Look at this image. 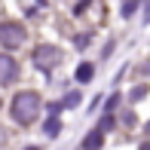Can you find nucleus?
Instances as JSON below:
<instances>
[{
  "label": "nucleus",
  "mask_w": 150,
  "mask_h": 150,
  "mask_svg": "<svg viewBox=\"0 0 150 150\" xmlns=\"http://www.w3.org/2000/svg\"><path fill=\"white\" fill-rule=\"evenodd\" d=\"M16 74H18V64H16L9 55H0V83H9V80H16Z\"/></svg>",
  "instance_id": "3"
},
{
  "label": "nucleus",
  "mask_w": 150,
  "mask_h": 150,
  "mask_svg": "<svg viewBox=\"0 0 150 150\" xmlns=\"http://www.w3.org/2000/svg\"><path fill=\"white\" fill-rule=\"evenodd\" d=\"M28 150H40V147H28Z\"/></svg>",
  "instance_id": "8"
},
{
  "label": "nucleus",
  "mask_w": 150,
  "mask_h": 150,
  "mask_svg": "<svg viewBox=\"0 0 150 150\" xmlns=\"http://www.w3.org/2000/svg\"><path fill=\"white\" fill-rule=\"evenodd\" d=\"M37 117H40V95L37 92H18L12 98V120L22 122V126H31Z\"/></svg>",
  "instance_id": "1"
},
{
  "label": "nucleus",
  "mask_w": 150,
  "mask_h": 150,
  "mask_svg": "<svg viewBox=\"0 0 150 150\" xmlns=\"http://www.w3.org/2000/svg\"><path fill=\"white\" fill-rule=\"evenodd\" d=\"M77 80H80V83L92 80V64H83V67H77Z\"/></svg>",
  "instance_id": "6"
},
{
  "label": "nucleus",
  "mask_w": 150,
  "mask_h": 150,
  "mask_svg": "<svg viewBox=\"0 0 150 150\" xmlns=\"http://www.w3.org/2000/svg\"><path fill=\"white\" fill-rule=\"evenodd\" d=\"M101 144H104V135L101 132H89V138L83 141V150H101Z\"/></svg>",
  "instance_id": "4"
},
{
  "label": "nucleus",
  "mask_w": 150,
  "mask_h": 150,
  "mask_svg": "<svg viewBox=\"0 0 150 150\" xmlns=\"http://www.w3.org/2000/svg\"><path fill=\"white\" fill-rule=\"evenodd\" d=\"M0 40H3L6 46H18V43L25 40L22 25H3V28H0Z\"/></svg>",
  "instance_id": "2"
},
{
  "label": "nucleus",
  "mask_w": 150,
  "mask_h": 150,
  "mask_svg": "<svg viewBox=\"0 0 150 150\" xmlns=\"http://www.w3.org/2000/svg\"><path fill=\"white\" fill-rule=\"evenodd\" d=\"M37 58H52V61L58 64V52L49 49V46H40V49H37ZM43 67H49V61H43Z\"/></svg>",
  "instance_id": "5"
},
{
  "label": "nucleus",
  "mask_w": 150,
  "mask_h": 150,
  "mask_svg": "<svg viewBox=\"0 0 150 150\" xmlns=\"http://www.w3.org/2000/svg\"><path fill=\"white\" fill-rule=\"evenodd\" d=\"M58 120H49V122H46V135H58Z\"/></svg>",
  "instance_id": "7"
}]
</instances>
